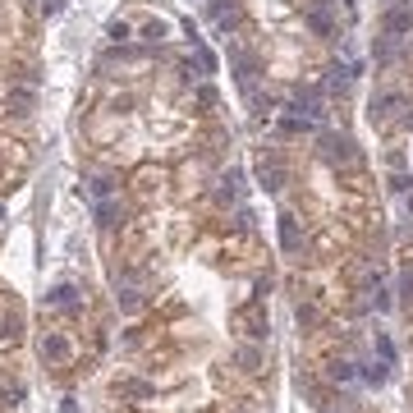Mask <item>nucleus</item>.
<instances>
[{
	"mask_svg": "<svg viewBox=\"0 0 413 413\" xmlns=\"http://www.w3.org/2000/svg\"><path fill=\"white\" fill-rule=\"evenodd\" d=\"M321 156L331 161V166H349V161H358V147H353L349 134H321Z\"/></svg>",
	"mask_w": 413,
	"mask_h": 413,
	"instance_id": "1",
	"label": "nucleus"
},
{
	"mask_svg": "<svg viewBox=\"0 0 413 413\" xmlns=\"http://www.w3.org/2000/svg\"><path fill=\"white\" fill-rule=\"evenodd\" d=\"M381 32L386 37H409L413 32V5H390L381 14Z\"/></svg>",
	"mask_w": 413,
	"mask_h": 413,
	"instance_id": "2",
	"label": "nucleus"
},
{
	"mask_svg": "<svg viewBox=\"0 0 413 413\" xmlns=\"http://www.w3.org/2000/svg\"><path fill=\"white\" fill-rule=\"evenodd\" d=\"M395 110H404V97H399V92H386V97L372 101L367 115H372V124H386V120H395Z\"/></svg>",
	"mask_w": 413,
	"mask_h": 413,
	"instance_id": "3",
	"label": "nucleus"
},
{
	"mask_svg": "<svg viewBox=\"0 0 413 413\" xmlns=\"http://www.w3.org/2000/svg\"><path fill=\"white\" fill-rule=\"evenodd\" d=\"M294 110H299V115H303V120H321V115H326V110H321V101H317V92H294Z\"/></svg>",
	"mask_w": 413,
	"mask_h": 413,
	"instance_id": "4",
	"label": "nucleus"
},
{
	"mask_svg": "<svg viewBox=\"0 0 413 413\" xmlns=\"http://www.w3.org/2000/svg\"><path fill=\"white\" fill-rule=\"evenodd\" d=\"M299 244H303L299 221H294V216H280V248H285V253H299Z\"/></svg>",
	"mask_w": 413,
	"mask_h": 413,
	"instance_id": "5",
	"label": "nucleus"
},
{
	"mask_svg": "<svg viewBox=\"0 0 413 413\" xmlns=\"http://www.w3.org/2000/svg\"><path fill=\"white\" fill-rule=\"evenodd\" d=\"M258 179H262V188H266V193H275V188H280V179H285V170L275 166V161H262V166H258Z\"/></svg>",
	"mask_w": 413,
	"mask_h": 413,
	"instance_id": "6",
	"label": "nucleus"
},
{
	"mask_svg": "<svg viewBox=\"0 0 413 413\" xmlns=\"http://www.w3.org/2000/svg\"><path fill=\"white\" fill-rule=\"evenodd\" d=\"M221 184H225V188H221V198H239V193H244V175H239V170H229Z\"/></svg>",
	"mask_w": 413,
	"mask_h": 413,
	"instance_id": "7",
	"label": "nucleus"
},
{
	"mask_svg": "<svg viewBox=\"0 0 413 413\" xmlns=\"http://www.w3.org/2000/svg\"><path fill=\"white\" fill-rule=\"evenodd\" d=\"M74 303H78V299H74V290H69V285H60V290H51V308H64V312H69Z\"/></svg>",
	"mask_w": 413,
	"mask_h": 413,
	"instance_id": "8",
	"label": "nucleus"
},
{
	"mask_svg": "<svg viewBox=\"0 0 413 413\" xmlns=\"http://www.w3.org/2000/svg\"><path fill=\"white\" fill-rule=\"evenodd\" d=\"M349 69H331V78H326V92H345V88H349Z\"/></svg>",
	"mask_w": 413,
	"mask_h": 413,
	"instance_id": "9",
	"label": "nucleus"
},
{
	"mask_svg": "<svg viewBox=\"0 0 413 413\" xmlns=\"http://www.w3.org/2000/svg\"><path fill=\"white\" fill-rule=\"evenodd\" d=\"M166 23H161V18H152V23H147V28H142V37H147V42H161V37H166Z\"/></svg>",
	"mask_w": 413,
	"mask_h": 413,
	"instance_id": "10",
	"label": "nucleus"
},
{
	"mask_svg": "<svg viewBox=\"0 0 413 413\" xmlns=\"http://www.w3.org/2000/svg\"><path fill=\"white\" fill-rule=\"evenodd\" d=\"M42 353H46V358H64V353H69V345H64V340H46Z\"/></svg>",
	"mask_w": 413,
	"mask_h": 413,
	"instance_id": "11",
	"label": "nucleus"
},
{
	"mask_svg": "<svg viewBox=\"0 0 413 413\" xmlns=\"http://www.w3.org/2000/svg\"><path fill=\"white\" fill-rule=\"evenodd\" d=\"M88 193H92V198H106V193H110V179H106V175H97V179L88 184Z\"/></svg>",
	"mask_w": 413,
	"mask_h": 413,
	"instance_id": "12",
	"label": "nucleus"
},
{
	"mask_svg": "<svg viewBox=\"0 0 413 413\" xmlns=\"http://www.w3.org/2000/svg\"><path fill=\"white\" fill-rule=\"evenodd\" d=\"M386 367H390V363H372V367L363 372V377H367L372 386H381V381H386Z\"/></svg>",
	"mask_w": 413,
	"mask_h": 413,
	"instance_id": "13",
	"label": "nucleus"
},
{
	"mask_svg": "<svg viewBox=\"0 0 413 413\" xmlns=\"http://www.w3.org/2000/svg\"><path fill=\"white\" fill-rule=\"evenodd\" d=\"M399 294H404V303H413V266L399 275Z\"/></svg>",
	"mask_w": 413,
	"mask_h": 413,
	"instance_id": "14",
	"label": "nucleus"
},
{
	"mask_svg": "<svg viewBox=\"0 0 413 413\" xmlns=\"http://www.w3.org/2000/svg\"><path fill=\"white\" fill-rule=\"evenodd\" d=\"M308 23H312V28H317V32H331V18L321 14V10H312V14H308Z\"/></svg>",
	"mask_w": 413,
	"mask_h": 413,
	"instance_id": "15",
	"label": "nucleus"
},
{
	"mask_svg": "<svg viewBox=\"0 0 413 413\" xmlns=\"http://www.w3.org/2000/svg\"><path fill=\"white\" fill-rule=\"evenodd\" d=\"M331 377H336V381H349L353 367H349V363H336V367H331Z\"/></svg>",
	"mask_w": 413,
	"mask_h": 413,
	"instance_id": "16",
	"label": "nucleus"
},
{
	"mask_svg": "<svg viewBox=\"0 0 413 413\" xmlns=\"http://www.w3.org/2000/svg\"><path fill=\"white\" fill-rule=\"evenodd\" d=\"M106 32H110V37H115V42H124V37H129V23H110Z\"/></svg>",
	"mask_w": 413,
	"mask_h": 413,
	"instance_id": "17",
	"label": "nucleus"
},
{
	"mask_svg": "<svg viewBox=\"0 0 413 413\" xmlns=\"http://www.w3.org/2000/svg\"><path fill=\"white\" fill-rule=\"evenodd\" d=\"M377 349H381V358H386V363L395 358V349H390V340H386V336H377Z\"/></svg>",
	"mask_w": 413,
	"mask_h": 413,
	"instance_id": "18",
	"label": "nucleus"
},
{
	"mask_svg": "<svg viewBox=\"0 0 413 413\" xmlns=\"http://www.w3.org/2000/svg\"><path fill=\"white\" fill-rule=\"evenodd\" d=\"M64 5H69V0H46V14H51V18L64 14Z\"/></svg>",
	"mask_w": 413,
	"mask_h": 413,
	"instance_id": "19",
	"label": "nucleus"
},
{
	"mask_svg": "<svg viewBox=\"0 0 413 413\" xmlns=\"http://www.w3.org/2000/svg\"><path fill=\"white\" fill-rule=\"evenodd\" d=\"M60 413H74V399H64V409Z\"/></svg>",
	"mask_w": 413,
	"mask_h": 413,
	"instance_id": "20",
	"label": "nucleus"
},
{
	"mask_svg": "<svg viewBox=\"0 0 413 413\" xmlns=\"http://www.w3.org/2000/svg\"><path fill=\"white\" fill-rule=\"evenodd\" d=\"M404 124H409V129H413V110H409V115H404Z\"/></svg>",
	"mask_w": 413,
	"mask_h": 413,
	"instance_id": "21",
	"label": "nucleus"
},
{
	"mask_svg": "<svg viewBox=\"0 0 413 413\" xmlns=\"http://www.w3.org/2000/svg\"><path fill=\"white\" fill-rule=\"evenodd\" d=\"M409 216H413V193H409Z\"/></svg>",
	"mask_w": 413,
	"mask_h": 413,
	"instance_id": "22",
	"label": "nucleus"
},
{
	"mask_svg": "<svg viewBox=\"0 0 413 413\" xmlns=\"http://www.w3.org/2000/svg\"><path fill=\"white\" fill-rule=\"evenodd\" d=\"M0 216H5V207H0Z\"/></svg>",
	"mask_w": 413,
	"mask_h": 413,
	"instance_id": "23",
	"label": "nucleus"
}]
</instances>
